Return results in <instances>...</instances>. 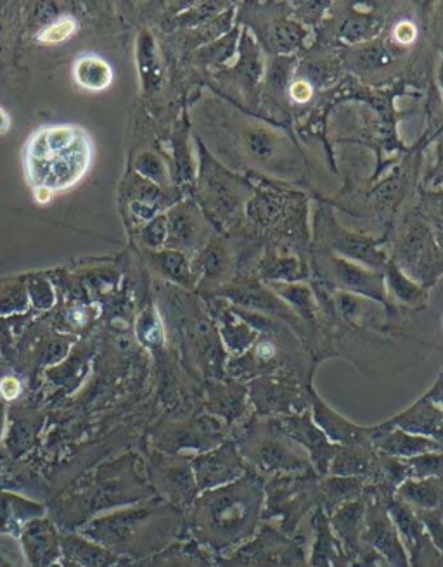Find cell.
Masks as SVG:
<instances>
[{"label": "cell", "instance_id": "1", "mask_svg": "<svg viewBox=\"0 0 443 567\" xmlns=\"http://www.w3.org/2000/svg\"><path fill=\"white\" fill-rule=\"evenodd\" d=\"M264 474L248 467L229 485L206 490L194 500V535L217 552H232L257 533L265 504Z\"/></svg>", "mask_w": 443, "mask_h": 567}, {"label": "cell", "instance_id": "2", "mask_svg": "<svg viewBox=\"0 0 443 567\" xmlns=\"http://www.w3.org/2000/svg\"><path fill=\"white\" fill-rule=\"evenodd\" d=\"M92 161L89 135L75 125L39 130L26 146V173L35 187L61 191L77 184Z\"/></svg>", "mask_w": 443, "mask_h": 567}, {"label": "cell", "instance_id": "3", "mask_svg": "<svg viewBox=\"0 0 443 567\" xmlns=\"http://www.w3.org/2000/svg\"><path fill=\"white\" fill-rule=\"evenodd\" d=\"M229 438L234 441L244 462L265 478L314 469L309 453L284 436L270 419L250 415L232 427Z\"/></svg>", "mask_w": 443, "mask_h": 567}, {"label": "cell", "instance_id": "4", "mask_svg": "<svg viewBox=\"0 0 443 567\" xmlns=\"http://www.w3.org/2000/svg\"><path fill=\"white\" fill-rule=\"evenodd\" d=\"M321 476L310 469L296 474H276L265 481L264 521H279L284 535H293L303 517L321 507Z\"/></svg>", "mask_w": 443, "mask_h": 567}, {"label": "cell", "instance_id": "5", "mask_svg": "<svg viewBox=\"0 0 443 567\" xmlns=\"http://www.w3.org/2000/svg\"><path fill=\"white\" fill-rule=\"evenodd\" d=\"M392 262L426 289L437 284L443 275V251L438 248L430 222L414 218L405 225L395 244Z\"/></svg>", "mask_w": 443, "mask_h": 567}, {"label": "cell", "instance_id": "6", "mask_svg": "<svg viewBox=\"0 0 443 567\" xmlns=\"http://www.w3.org/2000/svg\"><path fill=\"white\" fill-rule=\"evenodd\" d=\"M315 277L321 279L329 291L355 294L360 298L374 301L383 305L386 312H393V305L386 293L385 274L378 270L362 267L359 263L348 262L341 256L333 255L322 249V255L317 258Z\"/></svg>", "mask_w": 443, "mask_h": 567}, {"label": "cell", "instance_id": "7", "mask_svg": "<svg viewBox=\"0 0 443 567\" xmlns=\"http://www.w3.org/2000/svg\"><path fill=\"white\" fill-rule=\"evenodd\" d=\"M302 561V547L265 521L253 538L217 559L219 567H288Z\"/></svg>", "mask_w": 443, "mask_h": 567}, {"label": "cell", "instance_id": "8", "mask_svg": "<svg viewBox=\"0 0 443 567\" xmlns=\"http://www.w3.org/2000/svg\"><path fill=\"white\" fill-rule=\"evenodd\" d=\"M315 222L317 237L322 239L324 249L329 253L378 272H383L390 262V256L383 249L385 239L347 229L326 213H321Z\"/></svg>", "mask_w": 443, "mask_h": 567}, {"label": "cell", "instance_id": "9", "mask_svg": "<svg viewBox=\"0 0 443 567\" xmlns=\"http://www.w3.org/2000/svg\"><path fill=\"white\" fill-rule=\"evenodd\" d=\"M307 386L303 388L300 379L288 374L253 379L248 384V402L253 407V415L269 419L302 414L310 408Z\"/></svg>", "mask_w": 443, "mask_h": 567}, {"label": "cell", "instance_id": "10", "mask_svg": "<svg viewBox=\"0 0 443 567\" xmlns=\"http://www.w3.org/2000/svg\"><path fill=\"white\" fill-rule=\"evenodd\" d=\"M364 500H366V514H364L362 543L376 550L390 567H411L399 531L386 509L383 495L373 485H367Z\"/></svg>", "mask_w": 443, "mask_h": 567}, {"label": "cell", "instance_id": "11", "mask_svg": "<svg viewBox=\"0 0 443 567\" xmlns=\"http://www.w3.org/2000/svg\"><path fill=\"white\" fill-rule=\"evenodd\" d=\"M220 298L229 301L243 310L262 313L272 319L281 320L293 331H303V322L265 282L243 281L232 282L220 287Z\"/></svg>", "mask_w": 443, "mask_h": 567}, {"label": "cell", "instance_id": "12", "mask_svg": "<svg viewBox=\"0 0 443 567\" xmlns=\"http://www.w3.org/2000/svg\"><path fill=\"white\" fill-rule=\"evenodd\" d=\"M272 424L284 434L289 440L295 441L309 453L310 464L314 471L326 478L329 472V464L333 460L334 452L338 446L328 440V436L322 433L312 421V414L305 410L302 414L281 415V417H269Z\"/></svg>", "mask_w": 443, "mask_h": 567}, {"label": "cell", "instance_id": "13", "mask_svg": "<svg viewBox=\"0 0 443 567\" xmlns=\"http://www.w3.org/2000/svg\"><path fill=\"white\" fill-rule=\"evenodd\" d=\"M191 464L200 491L229 485L232 481L241 478L250 467L244 462L231 438L213 450L196 455L191 460Z\"/></svg>", "mask_w": 443, "mask_h": 567}, {"label": "cell", "instance_id": "14", "mask_svg": "<svg viewBox=\"0 0 443 567\" xmlns=\"http://www.w3.org/2000/svg\"><path fill=\"white\" fill-rule=\"evenodd\" d=\"M206 189L217 217L222 220V229L236 222L239 213L243 211L253 189L244 179H239L229 172L225 166L213 163L206 168Z\"/></svg>", "mask_w": 443, "mask_h": 567}, {"label": "cell", "instance_id": "15", "mask_svg": "<svg viewBox=\"0 0 443 567\" xmlns=\"http://www.w3.org/2000/svg\"><path fill=\"white\" fill-rule=\"evenodd\" d=\"M231 429L222 419L215 415H201L189 424L167 429L161 433V448L167 452L177 453L180 450H196L208 452L229 440Z\"/></svg>", "mask_w": 443, "mask_h": 567}, {"label": "cell", "instance_id": "16", "mask_svg": "<svg viewBox=\"0 0 443 567\" xmlns=\"http://www.w3.org/2000/svg\"><path fill=\"white\" fill-rule=\"evenodd\" d=\"M243 149L253 163L265 170L289 175L300 165L295 158L293 146L286 142V137L276 134L269 128L255 127L243 134Z\"/></svg>", "mask_w": 443, "mask_h": 567}, {"label": "cell", "instance_id": "17", "mask_svg": "<svg viewBox=\"0 0 443 567\" xmlns=\"http://www.w3.org/2000/svg\"><path fill=\"white\" fill-rule=\"evenodd\" d=\"M307 393H309L312 421L317 424L322 433L328 436V440L333 445H373V426H359V424L345 419L334 408L329 407L321 396L317 395L312 383L307 386Z\"/></svg>", "mask_w": 443, "mask_h": 567}, {"label": "cell", "instance_id": "18", "mask_svg": "<svg viewBox=\"0 0 443 567\" xmlns=\"http://www.w3.org/2000/svg\"><path fill=\"white\" fill-rule=\"evenodd\" d=\"M373 446L379 453H385L397 459H414L419 455L443 450L442 443L418 436V434L405 433L399 427H393L388 422L373 426Z\"/></svg>", "mask_w": 443, "mask_h": 567}, {"label": "cell", "instance_id": "19", "mask_svg": "<svg viewBox=\"0 0 443 567\" xmlns=\"http://www.w3.org/2000/svg\"><path fill=\"white\" fill-rule=\"evenodd\" d=\"M328 476H347L376 485L379 481V453L373 445L338 446L329 464Z\"/></svg>", "mask_w": 443, "mask_h": 567}, {"label": "cell", "instance_id": "20", "mask_svg": "<svg viewBox=\"0 0 443 567\" xmlns=\"http://www.w3.org/2000/svg\"><path fill=\"white\" fill-rule=\"evenodd\" d=\"M232 75L241 89V94H244L248 101H253L258 96L260 85L264 82L265 61L258 40L251 35L250 30L241 32L238 58Z\"/></svg>", "mask_w": 443, "mask_h": 567}, {"label": "cell", "instance_id": "21", "mask_svg": "<svg viewBox=\"0 0 443 567\" xmlns=\"http://www.w3.org/2000/svg\"><path fill=\"white\" fill-rule=\"evenodd\" d=\"M248 388L236 379L212 384L208 391V412L232 429L248 417Z\"/></svg>", "mask_w": 443, "mask_h": 567}, {"label": "cell", "instance_id": "22", "mask_svg": "<svg viewBox=\"0 0 443 567\" xmlns=\"http://www.w3.org/2000/svg\"><path fill=\"white\" fill-rule=\"evenodd\" d=\"M386 422L405 433L418 434L443 445V412L426 395Z\"/></svg>", "mask_w": 443, "mask_h": 567}, {"label": "cell", "instance_id": "23", "mask_svg": "<svg viewBox=\"0 0 443 567\" xmlns=\"http://www.w3.org/2000/svg\"><path fill=\"white\" fill-rule=\"evenodd\" d=\"M364 514H366V500L362 497L350 504L341 505L340 509L334 510L329 516L331 529L336 538L340 540L341 547L350 561H354L364 547L362 543Z\"/></svg>", "mask_w": 443, "mask_h": 567}, {"label": "cell", "instance_id": "24", "mask_svg": "<svg viewBox=\"0 0 443 567\" xmlns=\"http://www.w3.org/2000/svg\"><path fill=\"white\" fill-rule=\"evenodd\" d=\"M215 319L219 322L222 346L232 358L244 355L260 336L257 329H253L248 322L239 319L238 315L232 312V306L224 298H220V303L215 308Z\"/></svg>", "mask_w": 443, "mask_h": 567}, {"label": "cell", "instance_id": "25", "mask_svg": "<svg viewBox=\"0 0 443 567\" xmlns=\"http://www.w3.org/2000/svg\"><path fill=\"white\" fill-rule=\"evenodd\" d=\"M191 460H161L158 467V483L175 504H191L200 491Z\"/></svg>", "mask_w": 443, "mask_h": 567}, {"label": "cell", "instance_id": "26", "mask_svg": "<svg viewBox=\"0 0 443 567\" xmlns=\"http://www.w3.org/2000/svg\"><path fill=\"white\" fill-rule=\"evenodd\" d=\"M310 30L300 20L283 18V20L272 21V25L262 28L258 37L262 44L267 45L274 56H296V52L302 51Z\"/></svg>", "mask_w": 443, "mask_h": 567}, {"label": "cell", "instance_id": "27", "mask_svg": "<svg viewBox=\"0 0 443 567\" xmlns=\"http://www.w3.org/2000/svg\"><path fill=\"white\" fill-rule=\"evenodd\" d=\"M23 545L33 567H47L58 559L61 540L49 521L35 519L26 524Z\"/></svg>", "mask_w": 443, "mask_h": 567}, {"label": "cell", "instance_id": "28", "mask_svg": "<svg viewBox=\"0 0 443 567\" xmlns=\"http://www.w3.org/2000/svg\"><path fill=\"white\" fill-rule=\"evenodd\" d=\"M312 526H314L315 538L310 555V567L347 566V554L341 547L340 540L334 538L328 514L322 510V507H319L312 517Z\"/></svg>", "mask_w": 443, "mask_h": 567}, {"label": "cell", "instance_id": "29", "mask_svg": "<svg viewBox=\"0 0 443 567\" xmlns=\"http://www.w3.org/2000/svg\"><path fill=\"white\" fill-rule=\"evenodd\" d=\"M386 293L390 301H397L399 305L407 306L412 310H421L428 306L430 300V289L412 281L409 275H405L395 263L390 260L385 270Z\"/></svg>", "mask_w": 443, "mask_h": 567}, {"label": "cell", "instance_id": "30", "mask_svg": "<svg viewBox=\"0 0 443 567\" xmlns=\"http://www.w3.org/2000/svg\"><path fill=\"white\" fill-rule=\"evenodd\" d=\"M395 498L414 510H443V479H407L395 491Z\"/></svg>", "mask_w": 443, "mask_h": 567}, {"label": "cell", "instance_id": "31", "mask_svg": "<svg viewBox=\"0 0 443 567\" xmlns=\"http://www.w3.org/2000/svg\"><path fill=\"white\" fill-rule=\"evenodd\" d=\"M367 481L347 476H326L321 479V507L326 514H333L341 505L350 504L364 497Z\"/></svg>", "mask_w": 443, "mask_h": 567}, {"label": "cell", "instance_id": "32", "mask_svg": "<svg viewBox=\"0 0 443 567\" xmlns=\"http://www.w3.org/2000/svg\"><path fill=\"white\" fill-rule=\"evenodd\" d=\"M284 210H286V196L281 192L264 189V191H253L244 206V215L253 225L267 229L283 217Z\"/></svg>", "mask_w": 443, "mask_h": 567}, {"label": "cell", "instance_id": "33", "mask_svg": "<svg viewBox=\"0 0 443 567\" xmlns=\"http://www.w3.org/2000/svg\"><path fill=\"white\" fill-rule=\"evenodd\" d=\"M267 286L300 317L302 322L315 324L319 305L315 300L314 291L307 284H303V282H291V284L270 282Z\"/></svg>", "mask_w": 443, "mask_h": 567}, {"label": "cell", "instance_id": "34", "mask_svg": "<svg viewBox=\"0 0 443 567\" xmlns=\"http://www.w3.org/2000/svg\"><path fill=\"white\" fill-rule=\"evenodd\" d=\"M260 277L265 284H270V282L291 284V282L305 281L307 277H310V270L300 256L270 255L260 265Z\"/></svg>", "mask_w": 443, "mask_h": 567}, {"label": "cell", "instance_id": "35", "mask_svg": "<svg viewBox=\"0 0 443 567\" xmlns=\"http://www.w3.org/2000/svg\"><path fill=\"white\" fill-rule=\"evenodd\" d=\"M200 268L203 279L212 284L224 287L229 284V275L232 270L231 248L225 244L224 239H213L201 253Z\"/></svg>", "mask_w": 443, "mask_h": 567}, {"label": "cell", "instance_id": "36", "mask_svg": "<svg viewBox=\"0 0 443 567\" xmlns=\"http://www.w3.org/2000/svg\"><path fill=\"white\" fill-rule=\"evenodd\" d=\"M61 550L65 559L82 567H111L115 562V555L106 548L87 542L80 536H65L61 540Z\"/></svg>", "mask_w": 443, "mask_h": 567}, {"label": "cell", "instance_id": "37", "mask_svg": "<svg viewBox=\"0 0 443 567\" xmlns=\"http://www.w3.org/2000/svg\"><path fill=\"white\" fill-rule=\"evenodd\" d=\"M383 30V20L369 11H354L341 23L340 37L345 44L360 45L374 42Z\"/></svg>", "mask_w": 443, "mask_h": 567}, {"label": "cell", "instance_id": "38", "mask_svg": "<svg viewBox=\"0 0 443 567\" xmlns=\"http://www.w3.org/2000/svg\"><path fill=\"white\" fill-rule=\"evenodd\" d=\"M73 75L80 87L87 90H104L113 82L110 64L96 56H84L78 59L73 68Z\"/></svg>", "mask_w": 443, "mask_h": 567}, {"label": "cell", "instance_id": "39", "mask_svg": "<svg viewBox=\"0 0 443 567\" xmlns=\"http://www.w3.org/2000/svg\"><path fill=\"white\" fill-rule=\"evenodd\" d=\"M340 73V64L334 59H309L296 66V77L309 83L312 89H324L328 83H333Z\"/></svg>", "mask_w": 443, "mask_h": 567}, {"label": "cell", "instance_id": "40", "mask_svg": "<svg viewBox=\"0 0 443 567\" xmlns=\"http://www.w3.org/2000/svg\"><path fill=\"white\" fill-rule=\"evenodd\" d=\"M239 40H241V28L234 26L231 32L225 33L224 37L212 40V44L203 51V59L212 66H225L232 59L238 58Z\"/></svg>", "mask_w": 443, "mask_h": 567}, {"label": "cell", "instance_id": "41", "mask_svg": "<svg viewBox=\"0 0 443 567\" xmlns=\"http://www.w3.org/2000/svg\"><path fill=\"white\" fill-rule=\"evenodd\" d=\"M296 66H298L296 56H274L267 71V85L274 96L281 97L288 94Z\"/></svg>", "mask_w": 443, "mask_h": 567}, {"label": "cell", "instance_id": "42", "mask_svg": "<svg viewBox=\"0 0 443 567\" xmlns=\"http://www.w3.org/2000/svg\"><path fill=\"white\" fill-rule=\"evenodd\" d=\"M411 467L412 476L416 479H443V450L440 452L424 453L414 459L405 460Z\"/></svg>", "mask_w": 443, "mask_h": 567}, {"label": "cell", "instance_id": "43", "mask_svg": "<svg viewBox=\"0 0 443 567\" xmlns=\"http://www.w3.org/2000/svg\"><path fill=\"white\" fill-rule=\"evenodd\" d=\"M414 512L423 523L426 533L430 535L431 542L435 543V547L443 555V510H414Z\"/></svg>", "mask_w": 443, "mask_h": 567}, {"label": "cell", "instance_id": "44", "mask_svg": "<svg viewBox=\"0 0 443 567\" xmlns=\"http://www.w3.org/2000/svg\"><path fill=\"white\" fill-rule=\"evenodd\" d=\"M23 502L16 500V498L4 497L0 495V529L9 528L11 524H18L21 517H23Z\"/></svg>", "mask_w": 443, "mask_h": 567}, {"label": "cell", "instance_id": "45", "mask_svg": "<svg viewBox=\"0 0 443 567\" xmlns=\"http://www.w3.org/2000/svg\"><path fill=\"white\" fill-rule=\"evenodd\" d=\"M75 30H77L75 21L65 18V20L58 21L54 25L47 26L44 32L40 33L39 39L44 44H59V42L68 39Z\"/></svg>", "mask_w": 443, "mask_h": 567}, {"label": "cell", "instance_id": "46", "mask_svg": "<svg viewBox=\"0 0 443 567\" xmlns=\"http://www.w3.org/2000/svg\"><path fill=\"white\" fill-rule=\"evenodd\" d=\"M424 184L428 189H440L443 187V130L442 134L437 137L435 144V163L431 165L430 170L426 173Z\"/></svg>", "mask_w": 443, "mask_h": 567}, {"label": "cell", "instance_id": "47", "mask_svg": "<svg viewBox=\"0 0 443 567\" xmlns=\"http://www.w3.org/2000/svg\"><path fill=\"white\" fill-rule=\"evenodd\" d=\"M423 204L430 215L431 223H443V187L424 192Z\"/></svg>", "mask_w": 443, "mask_h": 567}, {"label": "cell", "instance_id": "48", "mask_svg": "<svg viewBox=\"0 0 443 567\" xmlns=\"http://www.w3.org/2000/svg\"><path fill=\"white\" fill-rule=\"evenodd\" d=\"M312 96H314V89L310 87L309 83L303 82L300 78H296V80L291 82L288 92V97L291 101L303 104V102H309Z\"/></svg>", "mask_w": 443, "mask_h": 567}, {"label": "cell", "instance_id": "49", "mask_svg": "<svg viewBox=\"0 0 443 567\" xmlns=\"http://www.w3.org/2000/svg\"><path fill=\"white\" fill-rule=\"evenodd\" d=\"M298 13H300V18H302V23H315L317 20H321L322 13L328 9V4H298Z\"/></svg>", "mask_w": 443, "mask_h": 567}, {"label": "cell", "instance_id": "50", "mask_svg": "<svg viewBox=\"0 0 443 567\" xmlns=\"http://www.w3.org/2000/svg\"><path fill=\"white\" fill-rule=\"evenodd\" d=\"M393 39H395L399 47L411 44L412 40L416 39V28H414V25L409 23V21H402V23H399L397 28H395ZM395 42H393V44H395Z\"/></svg>", "mask_w": 443, "mask_h": 567}, {"label": "cell", "instance_id": "51", "mask_svg": "<svg viewBox=\"0 0 443 567\" xmlns=\"http://www.w3.org/2000/svg\"><path fill=\"white\" fill-rule=\"evenodd\" d=\"M426 396L443 412V372L437 377V381L431 386Z\"/></svg>", "mask_w": 443, "mask_h": 567}, {"label": "cell", "instance_id": "52", "mask_svg": "<svg viewBox=\"0 0 443 567\" xmlns=\"http://www.w3.org/2000/svg\"><path fill=\"white\" fill-rule=\"evenodd\" d=\"M0 391H2V395L6 396L7 400H11L14 396L20 395V383L13 377H7L0 384Z\"/></svg>", "mask_w": 443, "mask_h": 567}, {"label": "cell", "instance_id": "53", "mask_svg": "<svg viewBox=\"0 0 443 567\" xmlns=\"http://www.w3.org/2000/svg\"><path fill=\"white\" fill-rule=\"evenodd\" d=\"M35 199H37V203L47 204L52 199V191L45 189V187H35Z\"/></svg>", "mask_w": 443, "mask_h": 567}, {"label": "cell", "instance_id": "54", "mask_svg": "<svg viewBox=\"0 0 443 567\" xmlns=\"http://www.w3.org/2000/svg\"><path fill=\"white\" fill-rule=\"evenodd\" d=\"M431 229H433V236H435L438 248L443 251V223H431Z\"/></svg>", "mask_w": 443, "mask_h": 567}, {"label": "cell", "instance_id": "55", "mask_svg": "<svg viewBox=\"0 0 443 567\" xmlns=\"http://www.w3.org/2000/svg\"><path fill=\"white\" fill-rule=\"evenodd\" d=\"M9 127H11V120H9V116H7L6 111L0 108V134L7 132Z\"/></svg>", "mask_w": 443, "mask_h": 567}, {"label": "cell", "instance_id": "56", "mask_svg": "<svg viewBox=\"0 0 443 567\" xmlns=\"http://www.w3.org/2000/svg\"><path fill=\"white\" fill-rule=\"evenodd\" d=\"M63 567H82V566H78V564H75V562H71L68 561V559H65V561H63Z\"/></svg>", "mask_w": 443, "mask_h": 567}, {"label": "cell", "instance_id": "57", "mask_svg": "<svg viewBox=\"0 0 443 567\" xmlns=\"http://www.w3.org/2000/svg\"><path fill=\"white\" fill-rule=\"evenodd\" d=\"M438 78H440V85H442V90H443V64H442V68H440V75H438Z\"/></svg>", "mask_w": 443, "mask_h": 567}, {"label": "cell", "instance_id": "58", "mask_svg": "<svg viewBox=\"0 0 443 567\" xmlns=\"http://www.w3.org/2000/svg\"><path fill=\"white\" fill-rule=\"evenodd\" d=\"M47 567H63V566H56V564H51V566H47Z\"/></svg>", "mask_w": 443, "mask_h": 567}]
</instances>
